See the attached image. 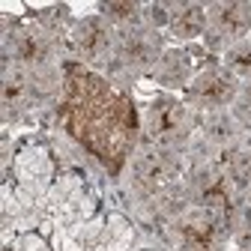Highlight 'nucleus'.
Here are the masks:
<instances>
[{
    "mask_svg": "<svg viewBox=\"0 0 251 251\" xmlns=\"http://www.w3.org/2000/svg\"><path fill=\"white\" fill-rule=\"evenodd\" d=\"M60 117L75 141H81L111 174H120L138 135L135 102L123 90L93 72H78L66 84Z\"/></svg>",
    "mask_w": 251,
    "mask_h": 251,
    "instance_id": "obj_1",
    "label": "nucleus"
},
{
    "mask_svg": "<svg viewBox=\"0 0 251 251\" xmlns=\"http://www.w3.org/2000/svg\"><path fill=\"white\" fill-rule=\"evenodd\" d=\"M99 209H102V203H99V195L93 188V182L81 171H63V174H57L51 192L39 201L36 230L51 236L54 230L96 215Z\"/></svg>",
    "mask_w": 251,
    "mask_h": 251,
    "instance_id": "obj_2",
    "label": "nucleus"
},
{
    "mask_svg": "<svg viewBox=\"0 0 251 251\" xmlns=\"http://www.w3.org/2000/svg\"><path fill=\"white\" fill-rule=\"evenodd\" d=\"M135 236V225L123 212L99 209L96 215L54 230L48 239L54 251H129Z\"/></svg>",
    "mask_w": 251,
    "mask_h": 251,
    "instance_id": "obj_3",
    "label": "nucleus"
},
{
    "mask_svg": "<svg viewBox=\"0 0 251 251\" xmlns=\"http://www.w3.org/2000/svg\"><path fill=\"white\" fill-rule=\"evenodd\" d=\"M6 171L15 176V195L21 201H27L30 206L39 209V201L51 192V185L57 179V168H54V155L48 150V144L42 141H24L12 159H6Z\"/></svg>",
    "mask_w": 251,
    "mask_h": 251,
    "instance_id": "obj_4",
    "label": "nucleus"
},
{
    "mask_svg": "<svg viewBox=\"0 0 251 251\" xmlns=\"http://www.w3.org/2000/svg\"><path fill=\"white\" fill-rule=\"evenodd\" d=\"M192 132V108L174 96H155L147 108V135L159 147H176Z\"/></svg>",
    "mask_w": 251,
    "mask_h": 251,
    "instance_id": "obj_5",
    "label": "nucleus"
},
{
    "mask_svg": "<svg viewBox=\"0 0 251 251\" xmlns=\"http://www.w3.org/2000/svg\"><path fill=\"white\" fill-rule=\"evenodd\" d=\"M135 179L150 195H168L179 182V162L165 152H147L135 162Z\"/></svg>",
    "mask_w": 251,
    "mask_h": 251,
    "instance_id": "obj_6",
    "label": "nucleus"
},
{
    "mask_svg": "<svg viewBox=\"0 0 251 251\" xmlns=\"http://www.w3.org/2000/svg\"><path fill=\"white\" fill-rule=\"evenodd\" d=\"M192 93L206 105V108H225L233 102L236 96V84H233V75L227 69H218V66H209L203 72L195 75L192 81Z\"/></svg>",
    "mask_w": 251,
    "mask_h": 251,
    "instance_id": "obj_7",
    "label": "nucleus"
},
{
    "mask_svg": "<svg viewBox=\"0 0 251 251\" xmlns=\"http://www.w3.org/2000/svg\"><path fill=\"white\" fill-rule=\"evenodd\" d=\"M6 57H15L21 66H45L51 57V42L39 27H18L6 39Z\"/></svg>",
    "mask_w": 251,
    "mask_h": 251,
    "instance_id": "obj_8",
    "label": "nucleus"
},
{
    "mask_svg": "<svg viewBox=\"0 0 251 251\" xmlns=\"http://www.w3.org/2000/svg\"><path fill=\"white\" fill-rule=\"evenodd\" d=\"M206 24L212 27V39H239L251 24L248 3H212L206 9Z\"/></svg>",
    "mask_w": 251,
    "mask_h": 251,
    "instance_id": "obj_9",
    "label": "nucleus"
},
{
    "mask_svg": "<svg viewBox=\"0 0 251 251\" xmlns=\"http://www.w3.org/2000/svg\"><path fill=\"white\" fill-rule=\"evenodd\" d=\"M192 72H195L192 57L182 48H168V51H162L159 63H155V84L176 90V87H185L192 81Z\"/></svg>",
    "mask_w": 251,
    "mask_h": 251,
    "instance_id": "obj_10",
    "label": "nucleus"
},
{
    "mask_svg": "<svg viewBox=\"0 0 251 251\" xmlns=\"http://www.w3.org/2000/svg\"><path fill=\"white\" fill-rule=\"evenodd\" d=\"M120 54H123V60L129 63V66H135V69H150V66H155V63H159L162 45H159V39H155L152 33L135 30V33H129V36L123 39Z\"/></svg>",
    "mask_w": 251,
    "mask_h": 251,
    "instance_id": "obj_11",
    "label": "nucleus"
},
{
    "mask_svg": "<svg viewBox=\"0 0 251 251\" xmlns=\"http://www.w3.org/2000/svg\"><path fill=\"white\" fill-rule=\"evenodd\" d=\"M75 45L87 54V57H99L111 48V30L105 24L102 15H90L81 18V24L75 27Z\"/></svg>",
    "mask_w": 251,
    "mask_h": 251,
    "instance_id": "obj_12",
    "label": "nucleus"
},
{
    "mask_svg": "<svg viewBox=\"0 0 251 251\" xmlns=\"http://www.w3.org/2000/svg\"><path fill=\"white\" fill-rule=\"evenodd\" d=\"M203 30H206V9L198 6V3L179 6L176 15H174V21H171V33H174V39H179V42L203 36Z\"/></svg>",
    "mask_w": 251,
    "mask_h": 251,
    "instance_id": "obj_13",
    "label": "nucleus"
},
{
    "mask_svg": "<svg viewBox=\"0 0 251 251\" xmlns=\"http://www.w3.org/2000/svg\"><path fill=\"white\" fill-rule=\"evenodd\" d=\"M225 69L230 75H239V78H251V39L233 45L225 57Z\"/></svg>",
    "mask_w": 251,
    "mask_h": 251,
    "instance_id": "obj_14",
    "label": "nucleus"
},
{
    "mask_svg": "<svg viewBox=\"0 0 251 251\" xmlns=\"http://www.w3.org/2000/svg\"><path fill=\"white\" fill-rule=\"evenodd\" d=\"M203 132H206V138L209 141H227L230 135H233V126H230V117H225L222 111H209L206 114V120H203Z\"/></svg>",
    "mask_w": 251,
    "mask_h": 251,
    "instance_id": "obj_15",
    "label": "nucleus"
},
{
    "mask_svg": "<svg viewBox=\"0 0 251 251\" xmlns=\"http://www.w3.org/2000/svg\"><path fill=\"white\" fill-rule=\"evenodd\" d=\"M3 251H51V245L42 239V233L24 230V233H15L12 239L3 242Z\"/></svg>",
    "mask_w": 251,
    "mask_h": 251,
    "instance_id": "obj_16",
    "label": "nucleus"
},
{
    "mask_svg": "<svg viewBox=\"0 0 251 251\" xmlns=\"http://www.w3.org/2000/svg\"><path fill=\"white\" fill-rule=\"evenodd\" d=\"M102 9H105V18H108V21H114V24L135 21V18H138V12H141V6H138V3H108V6H102Z\"/></svg>",
    "mask_w": 251,
    "mask_h": 251,
    "instance_id": "obj_17",
    "label": "nucleus"
},
{
    "mask_svg": "<svg viewBox=\"0 0 251 251\" xmlns=\"http://www.w3.org/2000/svg\"><path fill=\"white\" fill-rule=\"evenodd\" d=\"M147 12H150V21L155 27H171V21H174L168 3H152V6H147Z\"/></svg>",
    "mask_w": 251,
    "mask_h": 251,
    "instance_id": "obj_18",
    "label": "nucleus"
},
{
    "mask_svg": "<svg viewBox=\"0 0 251 251\" xmlns=\"http://www.w3.org/2000/svg\"><path fill=\"white\" fill-rule=\"evenodd\" d=\"M24 96H27V87H24L21 81H12V78H6V87H3V102H6V108H9L12 102L18 105Z\"/></svg>",
    "mask_w": 251,
    "mask_h": 251,
    "instance_id": "obj_19",
    "label": "nucleus"
},
{
    "mask_svg": "<svg viewBox=\"0 0 251 251\" xmlns=\"http://www.w3.org/2000/svg\"><path fill=\"white\" fill-rule=\"evenodd\" d=\"M3 12H24L21 3H3Z\"/></svg>",
    "mask_w": 251,
    "mask_h": 251,
    "instance_id": "obj_20",
    "label": "nucleus"
},
{
    "mask_svg": "<svg viewBox=\"0 0 251 251\" xmlns=\"http://www.w3.org/2000/svg\"><path fill=\"white\" fill-rule=\"evenodd\" d=\"M245 96H248V102H251V78H248V84H245Z\"/></svg>",
    "mask_w": 251,
    "mask_h": 251,
    "instance_id": "obj_21",
    "label": "nucleus"
},
{
    "mask_svg": "<svg viewBox=\"0 0 251 251\" xmlns=\"http://www.w3.org/2000/svg\"><path fill=\"white\" fill-rule=\"evenodd\" d=\"M248 203H251V182H248Z\"/></svg>",
    "mask_w": 251,
    "mask_h": 251,
    "instance_id": "obj_22",
    "label": "nucleus"
},
{
    "mask_svg": "<svg viewBox=\"0 0 251 251\" xmlns=\"http://www.w3.org/2000/svg\"><path fill=\"white\" fill-rule=\"evenodd\" d=\"M147 251H155V248H147Z\"/></svg>",
    "mask_w": 251,
    "mask_h": 251,
    "instance_id": "obj_23",
    "label": "nucleus"
}]
</instances>
